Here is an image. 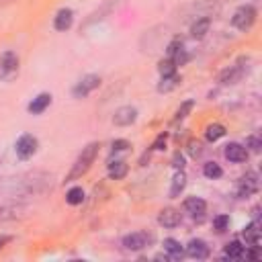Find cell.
<instances>
[{
	"instance_id": "6da1fadb",
	"label": "cell",
	"mask_w": 262,
	"mask_h": 262,
	"mask_svg": "<svg viewBox=\"0 0 262 262\" xmlns=\"http://www.w3.org/2000/svg\"><path fill=\"white\" fill-rule=\"evenodd\" d=\"M98 143L96 141H92V143H88L86 147H82V154L76 158V162L72 164V170H70V174L66 176V182H72V180H78V178H82L88 170H90V166L94 164V160H96V154H98Z\"/></svg>"
},
{
	"instance_id": "7a4b0ae2",
	"label": "cell",
	"mask_w": 262,
	"mask_h": 262,
	"mask_svg": "<svg viewBox=\"0 0 262 262\" xmlns=\"http://www.w3.org/2000/svg\"><path fill=\"white\" fill-rule=\"evenodd\" d=\"M254 23H256V8L250 6V4L239 6V8L233 12V16H231V25H233L237 31H248V29H252Z\"/></svg>"
},
{
	"instance_id": "3957f363",
	"label": "cell",
	"mask_w": 262,
	"mask_h": 262,
	"mask_svg": "<svg viewBox=\"0 0 262 262\" xmlns=\"http://www.w3.org/2000/svg\"><path fill=\"white\" fill-rule=\"evenodd\" d=\"M18 74V55L10 49L0 53V80H12Z\"/></svg>"
},
{
	"instance_id": "277c9868",
	"label": "cell",
	"mask_w": 262,
	"mask_h": 262,
	"mask_svg": "<svg viewBox=\"0 0 262 262\" xmlns=\"http://www.w3.org/2000/svg\"><path fill=\"white\" fill-rule=\"evenodd\" d=\"M37 147H39L37 137H35V135H29V133L20 135V137L16 139V143H14V151H16V156H18L20 160H29V158L37 151Z\"/></svg>"
},
{
	"instance_id": "5b68a950",
	"label": "cell",
	"mask_w": 262,
	"mask_h": 262,
	"mask_svg": "<svg viewBox=\"0 0 262 262\" xmlns=\"http://www.w3.org/2000/svg\"><path fill=\"white\" fill-rule=\"evenodd\" d=\"M98 86H100V76L88 74V76H84V78L72 88V94H74L76 98H84V96H88L92 90H96Z\"/></svg>"
},
{
	"instance_id": "8992f818",
	"label": "cell",
	"mask_w": 262,
	"mask_h": 262,
	"mask_svg": "<svg viewBox=\"0 0 262 262\" xmlns=\"http://www.w3.org/2000/svg\"><path fill=\"white\" fill-rule=\"evenodd\" d=\"M258 186H260L258 174H256V172H248V174H244V176L237 180V196H242V199L252 196V194L258 192Z\"/></svg>"
},
{
	"instance_id": "52a82bcc",
	"label": "cell",
	"mask_w": 262,
	"mask_h": 262,
	"mask_svg": "<svg viewBox=\"0 0 262 262\" xmlns=\"http://www.w3.org/2000/svg\"><path fill=\"white\" fill-rule=\"evenodd\" d=\"M149 242H151V233H147V231H135V233H129V235L123 237V248L125 250H131V252H139L145 246H149Z\"/></svg>"
},
{
	"instance_id": "ba28073f",
	"label": "cell",
	"mask_w": 262,
	"mask_h": 262,
	"mask_svg": "<svg viewBox=\"0 0 262 262\" xmlns=\"http://www.w3.org/2000/svg\"><path fill=\"white\" fill-rule=\"evenodd\" d=\"M137 119V108L135 106H119L113 115V123L117 127H127L131 123H135Z\"/></svg>"
},
{
	"instance_id": "9c48e42d",
	"label": "cell",
	"mask_w": 262,
	"mask_h": 262,
	"mask_svg": "<svg viewBox=\"0 0 262 262\" xmlns=\"http://www.w3.org/2000/svg\"><path fill=\"white\" fill-rule=\"evenodd\" d=\"M184 211H186L190 217L201 219V217L205 215V211H207V203H205L203 199H199V196H188V199L184 201Z\"/></svg>"
},
{
	"instance_id": "30bf717a",
	"label": "cell",
	"mask_w": 262,
	"mask_h": 262,
	"mask_svg": "<svg viewBox=\"0 0 262 262\" xmlns=\"http://www.w3.org/2000/svg\"><path fill=\"white\" fill-rule=\"evenodd\" d=\"M186 256L196 258V260H205L209 256V246L203 239H190L186 244Z\"/></svg>"
},
{
	"instance_id": "8fae6325",
	"label": "cell",
	"mask_w": 262,
	"mask_h": 262,
	"mask_svg": "<svg viewBox=\"0 0 262 262\" xmlns=\"http://www.w3.org/2000/svg\"><path fill=\"white\" fill-rule=\"evenodd\" d=\"M225 158L229 162H235V164L246 162L248 160V149L244 145H239V143H227L225 145Z\"/></svg>"
},
{
	"instance_id": "7c38bea8",
	"label": "cell",
	"mask_w": 262,
	"mask_h": 262,
	"mask_svg": "<svg viewBox=\"0 0 262 262\" xmlns=\"http://www.w3.org/2000/svg\"><path fill=\"white\" fill-rule=\"evenodd\" d=\"M158 223H160L162 227H176V225L180 223V213H178L176 209H172V207H166V209L160 211Z\"/></svg>"
},
{
	"instance_id": "4fadbf2b",
	"label": "cell",
	"mask_w": 262,
	"mask_h": 262,
	"mask_svg": "<svg viewBox=\"0 0 262 262\" xmlns=\"http://www.w3.org/2000/svg\"><path fill=\"white\" fill-rule=\"evenodd\" d=\"M23 215V207L16 205V203H8V205H0V225L2 223H8V221H14Z\"/></svg>"
},
{
	"instance_id": "5bb4252c",
	"label": "cell",
	"mask_w": 262,
	"mask_h": 262,
	"mask_svg": "<svg viewBox=\"0 0 262 262\" xmlns=\"http://www.w3.org/2000/svg\"><path fill=\"white\" fill-rule=\"evenodd\" d=\"M49 104H51V94L41 92L39 96H35V98L29 102V106H27V108H29V113H31V115H41Z\"/></svg>"
},
{
	"instance_id": "9a60e30c",
	"label": "cell",
	"mask_w": 262,
	"mask_h": 262,
	"mask_svg": "<svg viewBox=\"0 0 262 262\" xmlns=\"http://www.w3.org/2000/svg\"><path fill=\"white\" fill-rule=\"evenodd\" d=\"M72 23H74V12H72L70 8H61V10L55 14V18H53V27H55L57 31H68V29L72 27Z\"/></svg>"
},
{
	"instance_id": "2e32d148",
	"label": "cell",
	"mask_w": 262,
	"mask_h": 262,
	"mask_svg": "<svg viewBox=\"0 0 262 262\" xmlns=\"http://www.w3.org/2000/svg\"><path fill=\"white\" fill-rule=\"evenodd\" d=\"M242 237L246 239V244H250V246L256 248L260 244V223L258 221H252L250 225H246L244 231H242Z\"/></svg>"
},
{
	"instance_id": "e0dca14e",
	"label": "cell",
	"mask_w": 262,
	"mask_h": 262,
	"mask_svg": "<svg viewBox=\"0 0 262 262\" xmlns=\"http://www.w3.org/2000/svg\"><path fill=\"white\" fill-rule=\"evenodd\" d=\"M162 246H164V252L168 254V258H170V260H180V258L184 256V250H182L180 242H178V239H174V237H166Z\"/></svg>"
},
{
	"instance_id": "ac0fdd59",
	"label": "cell",
	"mask_w": 262,
	"mask_h": 262,
	"mask_svg": "<svg viewBox=\"0 0 262 262\" xmlns=\"http://www.w3.org/2000/svg\"><path fill=\"white\" fill-rule=\"evenodd\" d=\"M209 27H211V18L209 16H203V18H196L190 27V35L192 39H203L207 33H209Z\"/></svg>"
},
{
	"instance_id": "d6986e66",
	"label": "cell",
	"mask_w": 262,
	"mask_h": 262,
	"mask_svg": "<svg viewBox=\"0 0 262 262\" xmlns=\"http://www.w3.org/2000/svg\"><path fill=\"white\" fill-rule=\"evenodd\" d=\"M242 74H244V70L239 66H229L227 70H223L219 74V82L221 84H235L242 78Z\"/></svg>"
},
{
	"instance_id": "ffe728a7",
	"label": "cell",
	"mask_w": 262,
	"mask_h": 262,
	"mask_svg": "<svg viewBox=\"0 0 262 262\" xmlns=\"http://www.w3.org/2000/svg\"><path fill=\"white\" fill-rule=\"evenodd\" d=\"M184 186H186V174L182 170H176V174L172 176V184H170V196L172 199L180 196V192L184 190Z\"/></svg>"
},
{
	"instance_id": "44dd1931",
	"label": "cell",
	"mask_w": 262,
	"mask_h": 262,
	"mask_svg": "<svg viewBox=\"0 0 262 262\" xmlns=\"http://www.w3.org/2000/svg\"><path fill=\"white\" fill-rule=\"evenodd\" d=\"M180 76L174 72V74H170V76H162V80H160V84H158V92H170V90H174L178 84H180Z\"/></svg>"
},
{
	"instance_id": "7402d4cb",
	"label": "cell",
	"mask_w": 262,
	"mask_h": 262,
	"mask_svg": "<svg viewBox=\"0 0 262 262\" xmlns=\"http://www.w3.org/2000/svg\"><path fill=\"white\" fill-rule=\"evenodd\" d=\"M125 174H127V164L123 160H117V162L108 164V178L121 180V178H125Z\"/></svg>"
},
{
	"instance_id": "603a6c76",
	"label": "cell",
	"mask_w": 262,
	"mask_h": 262,
	"mask_svg": "<svg viewBox=\"0 0 262 262\" xmlns=\"http://www.w3.org/2000/svg\"><path fill=\"white\" fill-rule=\"evenodd\" d=\"M244 254H246V248H244L237 239L229 242V244L225 246V250H223V256H225V258H242Z\"/></svg>"
},
{
	"instance_id": "cb8c5ba5",
	"label": "cell",
	"mask_w": 262,
	"mask_h": 262,
	"mask_svg": "<svg viewBox=\"0 0 262 262\" xmlns=\"http://www.w3.org/2000/svg\"><path fill=\"white\" fill-rule=\"evenodd\" d=\"M84 201V190L82 186H72L68 192H66V203L68 205H80Z\"/></svg>"
},
{
	"instance_id": "d4e9b609",
	"label": "cell",
	"mask_w": 262,
	"mask_h": 262,
	"mask_svg": "<svg viewBox=\"0 0 262 262\" xmlns=\"http://www.w3.org/2000/svg\"><path fill=\"white\" fill-rule=\"evenodd\" d=\"M223 135H225V127H223V125H219V123L209 125V127H207V131H205V137H207L209 141H217V139H221Z\"/></svg>"
},
{
	"instance_id": "484cf974",
	"label": "cell",
	"mask_w": 262,
	"mask_h": 262,
	"mask_svg": "<svg viewBox=\"0 0 262 262\" xmlns=\"http://www.w3.org/2000/svg\"><path fill=\"white\" fill-rule=\"evenodd\" d=\"M203 174H205L207 178H211V180H217V178L223 176V170H221L219 164H215V162H207V164L203 166Z\"/></svg>"
},
{
	"instance_id": "4316f807",
	"label": "cell",
	"mask_w": 262,
	"mask_h": 262,
	"mask_svg": "<svg viewBox=\"0 0 262 262\" xmlns=\"http://www.w3.org/2000/svg\"><path fill=\"white\" fill-rule=\"evenodd\" d=\"M158 72H160L162 76H170V74L176 72V63H174L170 57H166V59H162V61L158 63Z\"/></svg>"
},
{
	"instance_id": "83f0119b",
	"label": "cell",
	"mask_w": 262,
	"mask_h": 262,
	"mask_svg": "<svg viewBox=\"0 0 262 262\" xmlns=\"http://www.w3.org/2000/svg\"><path fill=\"white\" fill-rule=\"evenodd\" d=\"M192 106H194V102H192V100H184V102L180 104V108L176 111L174 121H182V119H186V117H188V113L192 111Z\"/></svg>"
},
{
	"instance_id": "f1b7e54d",
	"label": "cell",
	"mask_w": 262,
	"mask_h": 262,
	"mask_svg": "<svg viewBox=\"0 0 262 262\" xmlns=\"http://www.w3.org/2000/svg\"><path fill=\"white\" fill-rule=\"evenodd\" d=\"M227 225H229V217H227V215H217V217L213 219V227H215V231H219V233H223V231L227 229Z\"/></svg>"
},
{
	"instance_id": "f546056e",
	"label": "cell",
	"mask_w": 262,
	"mask_h": 262,
	"mask_svg": "<svg viewBox=\"0 0 262 262\" xmlns=\"http://www.w3.org/2000/svg\"><path fill=\"white\" fill-rule=\"evenodd\" d=\"M246 147H250L252 151H260V147H262L260 137H258V135H250V137H246Z\"/></svg>"
},
{
	"instance_id": "4dcf8cb0",
	"label": "cell",
	"mask_w": 262,
	"mask_h": 262,
	"mask_svg": "<svg viewBox=\"0 0 262 262\" xmlns=\"http://www.w3.org/2000/svg\"><path fill=\"white\" fill-rule=\"evenodd\" d=\"M178 49H182V41H180V39L176 37V39H174V41H172V43L168 45V49H166V53H168V57L172 59V57L176 55V51H178Z\"/></svg>"
},
{
	"instance_id": "1f68e13d",
	"label": "cell",
	"mask_w": 262,
	"mask_h": 262,
	"mask_svg": "<svg viewBox=\"0 0 262 262\" xmlns=\"http://www.w3.org/2000/svg\"><path fill=\"white\" fill-rule=\"evenodd\" d=\"M129 147H131V143L127 139H115L113 141V151H125Z\"/></svg>"
},
{
	"instance_id": "d6a6232c",
	"label": "cell",
	"mask_w": 262,
	"mask_h": 262,
	"mask_svg": "<svg viewBox=\"0 0 262 262\" xmlns=\"http://www.w3.org/2000/svg\"><path fill=\"white\" fill-rule=\"evenodd\" d=\"M166 139H168V133H160V135L156 137V141H154L151 149H162V147L166 145Z\"/></svg>"
},
{
	"instance_id": "836d02e7",
	"label": "cell",
	"mask_w": 262,
	"mask_h": 262,
	"mask_svg": "<svg viewBox=\"0 0 262 262\" xmlns=\"http://www.w3.org/2000/svg\"><path fill=\"white\" fill-rule=\"evenodd\" d=\"M188 154H190V156H199V154H201V143H199L196 139H190V141H188Z\"/></svg>"
},
{
	"instance_id": "e575fe53",
	"label": "cell",
	"mask_w": 262,
	"mask_h": 262,
	"mask_svg": "<svg viewBox=\"0 0 262 262\" xmlns=\"http://www.w3.org/2000/svg\"><path fill=\"white\" fill-rule=\"evenodd\" d=\"M172 166H174L176 170H182V168H184V158L180 156V151L174 154V158H172Z\"/></svg>"
},
{
	"instance_id": "d590c367",
	"label": "cell",
	"mask_w": 262,
	"mask_h": 262,
	"mask_svg": "<svg viewBox=\"0 0 262 262\" xmlns=\"http://www.w3.org/2000/svg\"><path fill=\"white\" fill-rule=\"evenodd\" d=\"M10 239H12L10 235H2V237H0V250H2V248H4V246L10 242Z\"/></svg>"
}]
</instances>
